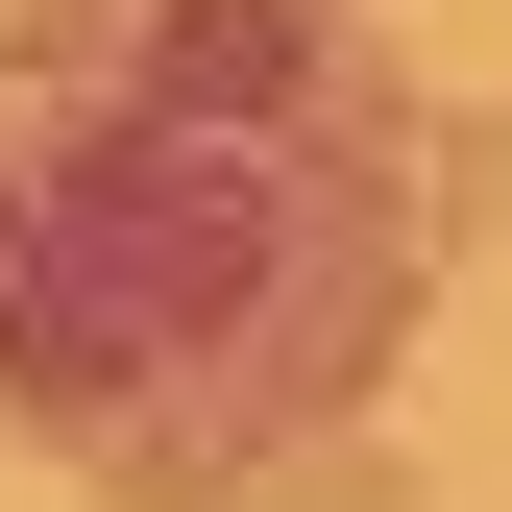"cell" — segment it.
Wrapping results in <instances>:
<instances>
[{"label": "cell", "instance_id": "cell-2", "mask_svg": "<svg viewBox=\"0 0 512 512\" xmlns=\"http://www.w3.org/2000/svg\"><path fill=\"white\" fill-rule=\"evenodd\" d=\"M220 512H439V488H415V464H366V439H293V464H269V488H220Z\"/></svg>", "mask_w": 512, "mask_h": 512}, {"label": "cell", "instance_id": "cell-1", "mask_svg": "<svg viewBox=\"0 0 512 512\" xmlns=\"http://www.w3.org/2000/svg\"><path fill=\"white\" fill-rule=\"evenodd\" d=\"M439 98L366 0H0V439L220 512L391 391Z\"/></svg>", "mask_w": 512, "mask_h": 512}]
</instances>
